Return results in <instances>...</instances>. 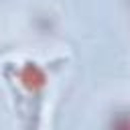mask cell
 Instances as JSON below:
<instances>
[{"instance_id": "1", "label": "cell", "mask_w": 130, "mask_h": 130, "mask_svg": "<svg viewBox=\"0 0 130 130\" xmlns=\"http://www.w3.org/2000/svg\"><path fill=\"white\" fill-rule=\"evenodd\" d=\"M116 130H130V120H128V118H124V120H118V124H116Z\"/></svg>"}]
</instances>
